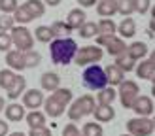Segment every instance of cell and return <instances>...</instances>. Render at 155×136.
<instances>
[{
	"mask_svg": "<svg viewBox=\"0 0 155 136\" xmlns=\"http://www.w3.org/2000/svg\"><path fill=\"white\" fill-rule=\"evenodd\" d=\"M72 91L66 89V87H57L55 91L51 93V96L44 98V113L49 115L51 119H59L63 113H66V106L72 102Z\"/></svg>",
	"mask_w": 155,
	"mask_h": 136,
	"instance_id": "1",
	"label": "cell"
},
{
	"mask_svg": "<svg viewBox=\"0 0 155 136\" xmlns=\"http://www.w3.org/2000/svg\"><path fill=\"white\" fill-rule=\"evenodd\" d=\"M78 51V44L74 38L66 36V38H55L49 42V55L53 64H70L72 59Z\"/></svg>",
	"mask_w": 155,
	"mask_h": 136,
	"instance_id": "2",
	"label": "cell"
},
{
	"mask_svg": "<svg viewBox=\"0 0 155 136\" xmlns=\"http://www.w3.org/2000/svg\"><path fill=\"white\" fill-rule=\"evenodd\" d=\"M97 106V100L93 95H81L80 98H72L70 106H68V119L70 121H80L83 119V115H91L93 110H95Z\"/></svg>",
	"mask_w": 155,
	"mask_h": 136,
	"instance_id": "3",
	"label": "cell"
},
{
	"mask_svg": "<svg viewBox=\"0 0 155 136\" xmlns=\"http://www.w3.org/2000/svg\"><path fill=\"white\" fill-rule=\"evenodd\" d=\"M81 81H83V85L87 87L89 91H100V89H104L108 85L104 68H100L98 63L85 66V70L81 74Z\"/></svg>",
	"mask_w": 155,
	"mask_h": 136,
	"instance_id": "4",
	"label": "cell"
},
{
	"mask_svg": "<svg viewBox=\"0 0 155 136\" xmlns=\"http://www.w3.org/2000/svg\"><path fill=\"white\" fill-rule=\"evenodd\" d=\"M104 57V51L100 45H85V47H78L76 55H74V63L78 66H89V64H95V63H100Z\"/></svg>",
	"mask_w": 155,
	"mask_h": 136,
	"instance_id": "5",
	"label": "cell"
},
{
	"mask_svg": "<svg viewBox=\"0 0 155 136\" xmlns=\"http://www.w3.org/2000/svg\"><path fill=\"white\" fill-rule=\"evenodd\" d=\"M10 36H12V44L15 45L17 51H28L34 47V38L32 32L25 27V25H15L10 30Z\"/></svg>",
	"mask_w": 155,
	"mask_h": 136,
	"instance_id": "6",
	"label": "cell"
},
{
	"mask_svg": "<svg viewBox=\"0 0 155 136\" xmlns=\"http://www.w3.org/2000/svg\"><path fill=\"white\" fill-rule=\"evenodd\" d=\"M153 128H155V123L151 117H133L127 121V132L130 136H151L153 134Z\"/></svg>",
	"mask_w": 155,
	"mask_h": 136,
	"instance_id": "7",
	"label": "cell"
},
{
	"mask_svg": "<svg viewBox=\"0 0 155 136\" xmlns=\"http://www.w3.org/2000/svg\"><path fill=\"white\" fill-rule=\"evenodd\" d=\"M117 87H119L117 96H119L121 106H123V108H127V110H130V104H133L134 96L140 93V87H138V83L133 81V79H123Z\"/></svg>",
	"mask_w": 155,
	"mask_h": 136,
	"instance_id": "8",
	"label": "cell"
},
{
	"mask_svg": "<svg viewBox=\"0 0 155 136\" xmlns=\"http://www.w3.org/2000/svg\"><path fill=\"white\" fill-rule=\"evenodd\" d=\"M130 110H133L134 113H138V115H142V117H151V113H153V100H151V96H146V95L138 93L134 96L133 104H130Z\"/></svg>",
	"mask_w": 155,
	"mask_h": 136,
	"instance_id": "9",
	"label": "cell"
},
{
	"mask_svg": "<svg viewBox=\"0 0 155 136\" xmlns=\"http://www.w3.org/2000/svg\"><path fill=\"white\" fill-rule=\"evenodd\" d=\"M23 106L27 110H40L42 104H44V91L42 89H28V91H23Z\"/></svg>",
	"mask_w": 155,
	"mask_h": 136,
	"instance_id": "10",
	"label": "cell"
},
{
	"mask_svg": "<svg viewBox=\"0 0 155 136\" xmlns=\"http://www.w3.org/2000/svg\"><path fill=\"white\" fill-rule=\"evenodd\" d=\"M134 72L140 79L153 81L155 78V64H153V55H148L146 59L138 60V64H134Z\"/></svg>",
	"mask_w": 155,
	"mask_h": 136,
	"instance_id": "11",
	"label": "cell"
},
{
	"mask_svg": "<svg viewBox=\"0 0 155 136\" xmlns=\"http://www.w3.org/2000/svg\"><path fill=\"white\" fill-rule=\"evenodd\" d=\"M4 115L8 121H12V123H19V121H23V117H25V106L23 104H17V102H12V104H6L4 106Z\"/></svg>",
	"mask_w": 155,
	"mask_h": 136,
	"instance_id": "12",
	"label": "cell"
},
{
	"mask_svg": "<svg viewBox=\"0 0 155 136\" xmlns=\"http://www.w3.org/2000/svg\"><path fill=\"white\" fill-rule=\"evenodd\" d=\"M91 115H95V121H98V123H110L115 117V110L112 104H97Z\"/></svg>",
	"mask_w": 155,
	"mask_h": 136,
	"instance_id": "13",
	"label": "cell"
},
{
	"mask_svg": "<svg viewBox=\"0 0 155 136\" xmlns=\"http://www.w3.org/2000/svg\"><path fill=\"white\" fill-rule=\"evenodd\" d=\"M6 64H8V68H12L13 72L25 70V63H23V51H17V49L6 51Z\"/></svg>",
	"mask_w": 155,
	"mask_h": 136,
	"instance_id": "14",
	"label": "cell"
},
{
	"mask_svg": "<svg viewBox=\"0 0 155 136\" xmlns=\"http://www.w3.org/2000/svg\"><path fill=\"white\" fill-rule=\"evenodd\" d=\"M104 74H106V79H108V85H119V83L125 79V72L121 70L119 66H115V64H108L104 66Z\"/></svg>",
	"mask_w": 155,
	"mask_h": 136,
	"instance_id": "15",
	"label": "cell"
},
{
	"mask_svg": "<svg viewBox=\"0 0 155 136\" xmlns=\"http://www.w3.org/2000/svg\"><path fill=\"white\" fill-rule=\"evenodd\" d=\"M115 30L119 32L121 38H134L136 36V21L133 17H123V21L115 27Z\"/></svg>",
	"mask_w": 155,
	"mask_h": 136,
	"instance_id": "16",
	"label": "cell"
},
{
	"mask_svg": "<svg viewBox=\"0 0 155 136\" xmlns=\"http://www.w3.org/2000/svg\"><path fill=\"white\" fill-rule=\"evenodd\" d=\"M40 87L42 91H48V93H53L57 87H61V78L55 72H45L40 78Z\"/></svg>",
	"mask_w": 155,
	"mask_h": 136,
	"instance_id": "17",
	"label": "cell"
},
{
	"mask_svg": "<svg viewBox=\"0 0 155 136\" xmlns=\"http://www.w3.org/2000/svg\"><path fill=\"white\" fill-rule=\"evenodd\" d=\"M127 55L134 60H142L150 55V49L144 42H133L130 45H127Z\"/></svg>",
	"mask_w": 155,
	"mask_h": 136,
	"instance_id": "18",
	"label": "cell"
},
{
	"mask_svg": "<svg viewBox=\"0 0 155 136\" xmlns=\"http://www.w3.org/2000/svg\"><path fill=\"white\" fill-rule=\"evenodd\" d=\"M85 21H87V15H85V10H81V8H74V10L68 11L66 23H68V27H70L72 30H78Z\"/></svg>",
	"mask_w": 155,
	"mask_h": 136,
	"instance_id": "19",
	"label": "cell"
},
{
	"mask_svg": "<svg viewBox=\"0 0 155 136\" xmlns=\"http://www.w3.org/2000/svg\"><path fill=\"white\" fill-rule=\"evenodd\" d=\"M97 13L100 17H114L117 13V4L115 0H97Z\"/></svg>",
	"mask_w": 155,
	"mask_h": 136,
	"instance_id": "20",
	"label": "cell"
},
{
	"mask_svg": "<svg viewBox=\"0 0 155 136\" xmlns=\"http://www.w3.org/2000/svg\"><path fill=\"white\" fill-rule=\"evenodd\" d=\"M25 87H27V79L23 78V76H15V79L12 81V85L6 89L8 91V98H10V100L19 98L23 95V91H25Z\"/></svg>",
	"mask_w": 155,
	"mask_h": 136,
	"instance_id": "21",
	"label": "cell"
},
{
	"mask_svg": "<svg viewBox=\"0 0 155 136\" xmlns=\"http://www.w3.org/2000/svg\"><path fill=\"white\" fill-rule=\"evenodd\" d=\"M97 96H95V100L97 104H114V100L117 98V93H115V89L112 85H106L104 89H100L97 91Z\"/></svg>",
	"mask_w": 155,
	"mask_h": 136,
	"instance_id": "22",
	"label": "cell"
},
{
	"mask_svg": "<svg viewBox=\"0 0 155 136\" xmlns=\"http://www.w3.org/2000/svg\"><path fill=\"white\" fill-rule=\"evenodd\" d=\"M25 121H27L28 128L42 127V125H45V113L40 110H30L28 113H25Z\"/></svg>",
	"mask_w": 155,
	"mask_h": 136,
	"instance_id": "23",
	"label": "cell"
},
{
	"mask_svg": "<svg viewBox=\"0 0 155 136\" xmlns=\"http://www.w3.org/2000/svg\"><path fill=\"white\" fill-rule=\"evenodd\" d=\"M23 6H25V10L30 13L32 19H38V17H42V15L45 13V4L42 2V0H27Z\"/></svg>",
	"mask_w": 155,
	"mask_h": 136,
	"instance_id": "24",
	"label": "cell"
},
{
	"mask_svg": "<svg viewBox=\"0 0 155 136\" xmlns=\"http://www.w3.org/2000/svg\"><path fill=\"white\" fill-rule=\"evenodd\" d=\"M127 51V44H125V40L123 38H112L110 40V44L106 45V53H110L112 57H117V55H121V53H125Z\"/></svg>",
	"mask_w": 155,
	"mask_h": 136,
	"instance_id": "25",
	"label": "cell"
},
{
	"mask_svg": "<svg viewBox=\"0 0 155 136\" xmlns=\"http://www.w3.org/2000/svg\"><path fill=\"white\" fill-rule=\"evenodd\" d=\"M115 59V66H119L123 72H133L134 70V64H136V60L134 59H130L129 55H127V51L125 53H121V55H117V57H114Z\"/></svg>",
	"mask_w": 155,
	"mask_h": 136,
	"instance_id": "26",
	"label": "cell"
},
{
	"mask_svg": "<svg viewBox=\"0 0 155 136\" xmlns=\"http://www.w3.org/2000/svg\"><path fill=\"white\" fill-rule=\"evenodd\" d=\"M23 63H25V68H36L42 63V55L38 51H34V49L23 51Z\"/></svg>",
	"mask_w": 155,
	"mask_h": 136,
	"instance_id": "27",
	"label": "cell"
},
{
	"mask_svg": "<svg viewBox=\"0 0 155 136\" xmlns=\"http://www.w3.org/2000/svg\"><path fill=\"white\" fill-rule=\"evenodd\" d=\"M49 28L53 32V38H66V36H70V32H72V28L68 27L66 21H55Z\"/></svg>",
	"mask_w": 155,
	"mask_h": 136,
	"instance_id": "28",
	"label": "cell"
},
{
	"mask_svg": "<svg viewBox=\"0 0 155 136\" xmlns=\"http://www.w3.org/2000/svg\"><path fill=\"white\" fill-rule=\"evenodd\" d=\"M115 23L112 17H102L98 23H97V34H115Z\"/></svg>",
	"mask_w": 155,
	"mask_h": 136,
	"instance_id": "29",
	"label": "cell"
},
{
	"mask_svg": "<svg viewBox=\"0 0 155 136\" xmlns=\"http://www.w3.org/2000/svg\"><path fill=\"white\" fill-rule=\"evenodd\" d=\"M102 134H104V128L100 127L98 121H89V123L83 125L81 136H102Z\"/></svg>",
	"mask_w": 155,
	"mask_h": 136,
	"instance_id": "30",
	"label": "cell"
},
{
	"mask_svg": "<svg viewBox=\"0 0 155 136\" xmlns=\"http://www.w3.org/2000/svg\"><path fill=\"white\" fill-rule=\"evenodd\" d=\"M12 17H13L15 23H19V25H27V23L34 21L32 17H30V13L25 10V6H17V8H15V11L12 13Z\"/></svg>",
	"mask_w": 155,
	"mask_h": 136,
	"instance_id": "31",
	"label": "cell"
},
{
	"mask_svg": "<svg viewBox=\"0 0 155 136\" xmlns=\"http://www.w3.org/2000/svg\"><path fill=\"white\" fill-rule=\"evenodd\" d=\"M34 40L38 42H42V44H49L53 40V32H51V28L49 27H45V25H40L36 30H34Z\"/></svg>",
	"mask_w": 155,
	"mask_h": 136,
	"instance_id": "32",
	"label": "cell"
},
{
	"mask_svg": "<svg viewBox=\"0 0 155 136\" xmlns=\"http://www.w3.org/2000/svg\"><path fill=\"white\" fill-rule=\"evenodd\" d=\"M15 76H17V74H15L12 68H4V70H0V89L6 91L8 87L12 85V81L15 79Z\"/></svg>",
	"mask_w": 155,
	"mask_h": 136,
	"instance_id": "33",
	"label": "cell"
},
{
	"mask_svg": "<svg viewBox=\"0 0 155 136\" xmlns=\"http://www.w3.org/2000/svg\"><path fill=\"white\" fill-rule=\"evenodd\" d=\"M115 4H117V13H121L123 17H130L134 13L133 0H115Z\"/></svg>",
	"mask_w": 155,
	"mask_h": 136,
	"instance_id": "34",
	"label": "cell"
},
{
	"mask_svg": "<svg viewBox=\"0 0 155 136\" xmlns=\"http://www.w3.org/2000/svg\"><path fill=\"white\" fill-rule=\"evenodd\" d=\"M78 30H80L81 38H95L97 32H98V30H97V23H89V21H85Z\"/></svg>",
	"mask_w": 155,
	"mask_h": 136,
	"instance_id": "35",
	"label": "cell"
},
{
	"mask_svg": "<svg viewBox=\"0 0 155 136\" xmlns=\"http://www.w3.org/2000/svg\"><path fill=\"white\" fill-rule=\"evenodd\" d=\"M133 6H134V11L140 15L151 11V0H133Z\"/></svg>",
	"mask_w": 155,
	"mask_h": 136,
	"instance_id": "36",
	"label": "cell"
},
{
	"mask_svg": "<svg viewBox=\"0 0 155 136\" xmlns=\"http://www.w3.org/2000/svg\"><path fill=\"white\" fill-rule=\"evenodd\" d=\"M15 27V21L12 17V13H2L0 15V30L2 32H8V30H12Z\"/></svg>",
	"mask_w": 155,
	"mask_h": 136,
	"instance_id": "37",
	"label": "cell"
},
{
	"mask_svg": "<svg viewBox=\"0 0 155 136\" xmlns=\"http://www.w3.org/2000/svg\"><path fill=\"white\" fill-rule=\"evenodd\" d=\"M17 0H0V11L2 13H13L17 8Z\"/></svg>",
	"mask_w": 155,
	"mask_h": 136,
	"instance_id": "38",
	"label": "cell"
},
{
	"mask_svg": "<svg viewBox=\"0 0 155 136\" xmlns=\"http://www.w3.org/2000/svg\"><path fill=\"white\" fill-rule=\"evenodd\" d=\"M12 36L8 32H2L0 30V51H10L12 49Z\"/></svg>",
	"mask_w": 155,
	"mask_h": 136,
	"instance_id": "39",
	"label": "cell"
},
{
	"mask_svg": "<svg viewBox=\"0 0 155 136\" xmlns=\"http://www.w3.org/2000/svg\"><path fill=\"white\" fill-rule=\"evenodd\" d=\"M63 136H81V128L72 121V123H68L63 128Z\"/></svg>",
	"mask_w": 155,
	"mask_h": 136,
	"instance_id": "40",
	"label": "cell"
},
{
	"mask_svg": "<svg viewBox=\"0 0 155 136\" xmlns=\"http://www.w3.org/2000/svg\"><path fill=\"white\" fill-rule=\"evenodd\" d=\"M27 136H53V134L45 125H42V127H36V128H30Z\"/></svg>",
	"mask_w": 155,
	"mask_h": 136,
	"instance_id": "41",
	"label": "cell"
},
{
	"mask_svg": "<svg viewBox=\"0 0 155 136\" xmlns=\"http://www.w3.org/2000/svg\"><path fill=\"white\" fill-rule=\"evenodd\" d=\"M8 131H10V127H8V121L0 119V136H8Z\"/></svg>",
	"mask_w": 155,
	"mask_h": 136,
	"instance_id": "42",
	"label": "cell"
},
{
	"mask_svg": "<svg viewBox=\"0 0 155 136\" xmlns=\"http://www.w3.org/2000/svg\"><path fill=\"white\" fill-rule=\"evenodd\" d=\"M76 2L80 4L81 8H93V6L97 4V0H76Z\"/></svg>",
	"mask_w": 155,
	"mask_h": 136,
	"instance_id": "43",
	"label": "cell"
},
{
	"mask_svg": "<svg viewBox=\"0 0 155 136\" xmlns=\"http://www.w3.org/2000/svg\"><path fill=\"white\" fill-rule=\"evenodd\" d=\"M42 2L45 4V6H51V8H55V6H59L63 0H42Z\"/></svg>",
	"mask_w": 155,
	"mask_h": 136,
	"instance_id": "44",
	"label": "cell"
},
{
	"mask_svg": "<svg viewBox=\"0 0 155 136\" xmlns=\"http://www.w3.org/2000/svg\"><path fill=\"white\" fill-rule=\"evenodd\" d=\"M4 106H6V98H4V96H0V112L4 110Z\"/></svg>",
	"mask_w": 155,
	"mask_h": 136,
	"instance_id": "45",
	"label": "cell"
},
{
	"mask_svg": "<svg viewBox=\"0 0 155 136\" xmlns=\"http://www.w3.org/2000/svg\"><path fill=\"white\" fill-rule=\"evenodd\" d=\"M10 136H27V134H25V132H12Z\"/></svg>",
	"mask_w": 155,
	"mask_h": 136,
	"instance_id": "46",
	"label": "cell"
},
{
	"mask_svg": "<svg viewBox=\"0 0 155 136\" xmlns=\"http://www.w3.org/2000/svg\"><path fill=\"white\" fill-rule=\"evenodd\" d=\"M121 136H130V134H129V132H127V134H121Z\"/></svg>",
	"mask_w": 155,
	"mask_h": 136,
	"instance_id": "47",
	"label": "cell"
}]
</instances>
